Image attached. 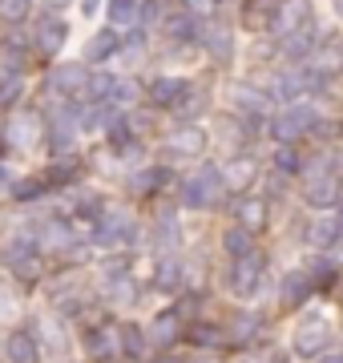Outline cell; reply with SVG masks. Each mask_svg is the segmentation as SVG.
I'll use <instances>...</instances> for the list:
<instances>
[{
    "label": "cell",
    "mask_w": 343,
    "mask_h": 363,
    "mask_svg": "<svg viewBox=\"0 0 343 363\" xmlns=\"http://www.w3.org/2000/svg\"><path fill=\"white\" fill-rule=\"evenodd\" d=\"M331 335H335V327H331L327 315H311V319H303V323L295 327L291 347H295L299 359H319V355L331 347Z\"/></svg>",
    "instance_id": "cell-1"
},
{
    "label": "cell",
    "mask_w": 343,
    "mask_h": 363,
    "mask_svg": "<svg viewBox=\"0 0 343 363\" xmlns=\"http://www.w3.org/2000/svg\"><path fill=\"white\" fill-rule=\"evenodd\" d=\"M223 194V169L202 166L198 174H190L182 182V206L186 210H206L214 206V198Z\"/></svg>",
    "instance_id": "cell-2"
},
{
    "label": "cell",
    "mask_w": 343,
    "mask_h": 363,
    "mask_svg": "<svg viewBox=\"0 0 343 363\" xmlns=\"http://www.w3.org/2000/svg\"><path fill=\"white\" fill-rule=\"evenodd\" d=\"M4 267L16 274V279H37L40 274V250L28 234H16L13 242L4 247Z\"/></svg>",
    "instance_id": "cell-3"
},
{
    "label": "cell",
    "mask_w": 343,
    "mask_h": 363,
    "mask_svg": "<svg viewBox=\"0 0 343 363\" xmlns=\"http://www.w3.org/2000/svg\"><path fill=\"white\" fill-rule=\"evenodd\" d=\"M315 113H307L303 105H295V109H283V113L271 121V138H275L279 145H295L299 138H303L307 130H315Z\"/></svg>",
    "instance_id": "cell-4"
},
{
    "label": "cell",
    "mask_w": 343,
    "mask_h": 363,
    "mask_svg": "<svg viewBox=\"0 0 343 363\" xmlns=\"http://www.w3.org/2000/svg\"><path fill=\"white\" fill-rule=\"evenodd\" d=\"M263 271H266V259L259 255V250H251V255L235 259V271H230V291H235L238 298H251L254 291H259V283H263Z\"/></svg>",
    "instance_id": "cell-5"
},
{
    "label": "cell",
    "mask_w": 343,
    "mask_h": 363,
    "mask_svg": "<svg viewBox=\"0 0 343 363\" xmlns=\"http://www.w3.org/2000/svg\"><path fill=\"white\" fill-rule=\"evenodd\" d=\"M307 25H311V0H283L275 9V16H271V28L279 37H295Z\"/></svg>",
    "instance_id": "cell-6"
},
{
    "label": "cell",
    "mask_w": 343,
    "mask_h": 363,
    "mask_svg": "<svg viewBox=\"0 0 343 363\" xmlns=\"http://www.w3.org/2000/svg\"><path fill=\"white\" fill-rule=\"evenodd\" d=\"M343 202V182L339 174H323V178H311L307 182V206L315 210H331Z\"/></svg>",
    "instance_id": "cell-7"
},
{
    "label": "cell",
    "mask_w": 343,
    "mask_h": 363,
    "mask_svg": "<svg viewBox=\"0 0 343 363\" xmlns=\"http://www.w3.org/2000/svg\"><path fill=\"white\" fill-rule=\"evenodd\" d=\"M254 182H259V162H254V157H235V162H226L223 166V186L226 190H235V194L251 190Z\"/></svg>",
    "instance_id": "cell-8"
},
{
    "label": "cell",
    "mask_w": 343,
    "mask_h": 363,
    "mask_svg": "<svg viewBox=\"0 0 343 363\" xmlns=\"http://www.w3.org/2000/svg\"><path fill=\"white\" fill-rule=\"evenodd\" d=\"M85 81H89V69H85V61H69V65H57V69H53V77H49V85H53L57 93L81 97V89H85Z\"/></svg>",
    "instance_id": "cell-9"
},
{
    "label": "cell",
    "mask_w": 343,
    "mask_h": 363,
    "mask_svg": "<svg viewBox=\"0 0 343 363\" xmlns=\"http://www.w3.org/2000/svg\"><path fill=\"white\" fill-rule=\"evenodd\" d=\"M145 335H150L154 347H170V343H178V339H182V315H178V311H162L158 319L150 323Z\"/></svg>",
    "instance_id": "cell-10"
},
{
    "label": "cell",
    "mask_w": 343,
    "mask_h": 363,
    "mask_svg": "<svg viewBox=\"0 0 343 363\" xmlns=\"http://www.w3.org/2000/svg\"><path fill=\"white\" fill-rule=\"evenodd\" d=\"M230 105L235 109H242V113H271V97L266 93H259L254 85H230Z\"/></svg>",
    "instance_id": "cell-11"
},
{
    "label": "cell",
    "mask_w": 343,
    "mask_h": 363,
    "mask_svg": "<svg viewBox=\"0 0 343 363\" xmlns=\"http://www.w3.org/2000/svg\"><path fill=\"white\" fill-rule=\"evenodd\" d=\"M65 40H69V25H65V21L45 16V21L37 25V45H40V52H61V49H65Z\"/></svg>",
    "instance_id": "cell-12"
},
{
    "label": "cell",
    "mask_w": 343,
    "mask_h": 363,
    "mask_svg": "<svg viewBox=\"0 0 343 363\" xmlns=\"http://www.w3.org/2000/svg\"><path fill=\"white\" fill-rule=\"evenodd\" d=\"M206 150V133L198 125H182L178 133H170V154L178 157H198Z\"/></svg>",
    "instance_id": "cell-13"
},
{
    "label": "cell",
    "mask_w": 343,
    "mask_h": 363,
    "mask_svg": "<svg viewBox=\"0 0 343 363\" xmlns=\"http://www.w3.org/2000/svg\"><path fill=\"white\" fill-rule=\"evenodd\" d=\"M133 238V222L125 218V214H101V222H97V242H130Z\"/></svg>",
    "instance_id": "cell-14"
},
{
    "label": "cell",
    "mask_w": 343,
    "mask_h": 363,
    "mask_svg": "<svg viewBox=\"0 0 343 363\" xmlns=\"http://www.w3.org/2000/svg\"><path fill=\"white\" fill-rule=\"evenodd\" d=\"M77 113H57L53 125H49V145H53L57 154H65L69 145L77 142Z\"/></svg>",
    "instance_id": "cell-15"
},
{
    "label": "cell",
    "mask_w": 343,
    "mask_h": 363,
    "mask_svg": "<svg viewBox=\"0 0 343 363\" xmlns=\"http://www.w3.org/2000/svg\"><path fill=\"white\" fill-rule=\"evenodd\" d=\"M279 298L283 303H307L311 298V279H307V271H287L283 279H279Z\"/></svg>",
    "instance_id": "cell-16"
},
{
    "label": "cell",
    "mask_w": 343,
    "mask_h": 363,
    "mask_svg": "<svg viewBox=\"0 0 343 363\" xmlns=\"http://www.w3.org/2000/svg\"><path fill=\"white\" fill-rule=\"evenodd\" d=\"M4 355H9V363H37L40 347H37V339L28 335V331H13L9 343H4Z\"/></svg>",
    "instance_id": "cell-17"
},
{
    "label": "cell",
    "mask_w": 343,
    "mask_h": 363,
    "mask_svg": "<svg viewBox=\"0 0 343 363\" xmlns=\"http://www.w3.org/2000/svg\"><path fill=\"white\" fill-rule=\"evenodd\" d=\"M190 89L182 77H158V81H150V101L162 105V109H174V101L182 97V93Z\"/></svg>",
    "instance_id": "cell-18"
},
{
    "label": "cell",
    "mask_w": 343,
    "mask_h": 363,
    "mask_svg": "<svg viewBox=\"0 0 343 363\" xmlns=\"http://www.w3.org/2000/svg\"><path fill=\"white\" fill-rule=\"evenodd\" d=\"M150 4V0H109V9H106V16H109V28H130L137 16H142V9Z\"/></svg>",
    "instance_id": "cell-19"
},
{
    "label": "cell",
    "mask_w": 343,
    "mask_h": 363,
    "mask_svg": "<svg viewBox=\"0 0 343 363\" xmlns=\"http://www.w3.org/2000/svg\"><path fill=\"white\" fill-rule=\"evenodd\" d=\"M118 347L130 355V359H145V347H150V335H145V327L137 323H121L118 331Z\"/></svg>",
    "instance_id": "cell-20"
},
{
    "label": "cell",
    "mask_w": 343,
    "mask_h": 363,
    "mask_svg": "<svg viewBox=\"0 0 343 363\" xmlns=\"http://www.w3.org/2000/svg\"><path fill=\"white\" fill-rule=\"evenodd\" d=\"M118 49H121V33H118V28H101V33L89 40V49H85V61H109V57H113Z\"/></svg>",
    "instance_id": "cell-21"
},
{
    "label": "cell",
    "mask_w": 343,
    "mask_h": 363,
    "mask_svg": "<svg viewBox=\"0 0 343 363\" xmlns=\"http://www.w3.org/2000/svg\"><path fill=\"white\" fill-rule=\"evenodd\" d=\"M266 222H271V210H266V202H259V198H247V202L238 206V226H247L251 234L266 230Z\"/></svg>",
    "instance_id": "cell-22"
},
{
    "label": "cell",
    "mask_w": 343,
    "mask_h": 363,
    "mask_svg": "<svg viewBox=\"0 0 343 363\" xmlns=\"http://www.w3.org/2000/svg\"><path fill=\"white\" fill-rule=\"evenodd\" d=\"M9 138H13V145H33V142H40V117H37V113L13 117V125H9Z\"/></svg>",
    "instance_id": "cell-23"
},
{
    "label": "cell",
    "mask_w": 343,
    "mask_h": 363,
    "mask_svg": "<svg viewBox=\"0 0 343 363\" xmlns=\"http://www.w3.org/2000/svg\"><path fill=\"white\" fill-rule=\"evenodd\" d=\"M186 283V271H182V262H174V259H162L158 262V271H154V286L158 291H166V295H174L178 286Z\"/></svg>",
    "instance_id": "cell-24"
},
{
    "label": "cell",
    "mask_w": 343,
    "mask_h": 363,
    "mask_svg": "<svg viewBox=\"0 0 343 363\" xmlns=\"http://www.w3.org/2000/svg\"><path fill=\"white\" fill-rule=\"evenodd\" d=\"M339 234H343L339 222H335V214H331V218H315L311 226H307V242H311V247H319V250H327Z\"/></svg>",
    "instance_id": "cell-25"
},
{
    "label": "cell",
    "mask_w": 343,
    "mask_h": 363,
    "mask_svg": "<svg viewBox=\"0 0 343 363\" xmlns=\"http://www.w3.org/2000/svg\"><path fill=\"white\" fill-rule=\"evenodd\" d=\"M142 101V85L133 77H113V89H109V105H118V109H130V105Z\"/></svg>",
    "instance_id": "cell-26"
},
{
    "label": "cell",
    "mask_w": 343,
    "mask_h": 363,
    "mask_svg": "<svg viewBox=\"0 0 343 363\" xmlns=\"http://www.w3.org/2000/svg\"><path fill=\"white\" fill-rule=\"evenodd\" d=\"M109 89H113V73H89L77 101H109Z\"/></svg>",
    "instance_id": "cell-27"
},
{
    "label": "cell",
    "mask_w": 343,
    "mask_h": 363,
    "mask_svg": "<svg viewBox=\"0 0 343 363\" xmlns=\"http://www.w3.org/2000/svg\"><path fill=\"white\" fill-rule=\"evenodd\" d=\"M223 247H226V255L230 259H242V255H251V230L247 226H230V230L223 234Z\"/></svg>",
    "instance_id": "cell-28"
},
{
    "label": "cell",
    "mask_w": 343,
    "mask_h": 363,
    "mask_svg": "<svg viewBox=\"0 0 343 363\" xmlns=\"http://www.w3.org/2000/svg\"><path fill=\"white\" fill-rule=\"evenodd\" d=\"M21 93H25V77L21 73H4L0 77V109H13L21 101Z\"/></svg>",
    "instance_id": "cell-29"
},
{
    "label": "cell",
    "mask_w": 343,
    "mask_h": 363,
    "mask_svg": "<svg viewBox=\"0 0 343 363\" xmlns=\"http://www.w3.org/2000/svg\"><path fill=\"white\" fill-rule=\"evenodd\" d=\"M45 247L49 250H69L73 247V230H69L65 222H49V226H45Z\"/></svg>",
    "instance_id": "cell-30"
},
{
    "label": "cell",
    "mask_w": 343,
    "mask_h": 363,
    "mask_svg": "<svg viewBox=\"0 0 343 363\" xmlns=\"http://www.w3.org/2000/svg\"><path fill=\"white\" fill-rule=\"evenodd\" d=\"M303 89H307V77H303V73H279V81H275V93H279V97L295 101Z\"/></svg>",
    "instance_id": "cell-31"
},
{
    "label": "cell",
    "mask_w": 343,
    "mask_h": 363,
    "mask_svg": "<svg viewBox=\"0 0 343 363\" xmlns=\"http://www.w3.org/2000/svg\"><path fill=\"white\" fill-rule=\"evenodd\" d=\"M275 169L283 174V178H295V174L303 169V162H299V154H295L291 145H279L275 150Z\"/></svg>",
    "instance_id": "cell-32"
},
{
    "label": "cell",
    "mask_w": 343,
    "mask_h": 363,
    "mask_svg": "<svg viewBox=\"0 0 343 363\" xmlns=\"http://www.w3.org/2000/svg\"><path fill=\"white\" fill-rule=\"evenodd\" d=\"M202 40H206V49H210L218 61H230V52L235 49H230V33H226V28H210Z\"/></svg>",
    "instance_id": "cell-33"
},
{
    "label": "cell",
    "mask_w": 343,
    "mask_h": 363,
    "mask_svg": "<svg viewBox=\"0 0 343 363\" xmlns=\"http://www.w3.org/2000/svg\"><path fill=\"white\" fill-rule=\"evenodd\" d=\"M166 33H170L174 40H194V37H198V33H194V16H190V13L170 16V21H166Z\"/></svg>",
    "instance_id": "cell-34"
},
{
    "label": "cell",
    "mask_w": 343,
    "mask_h": 363,
    "mask_svg": "<svg viewBox=\"0 0 343 363\" xmlns=\"http://www.w3.org/2000/svg\"><path fill=\"white\" fill-rule=\"evenodd\" d=\"M202 105H206V97H202V93H190V89H186L182 97L174 101V113H178V117H186V121H190V117H194V113H202Z\"/></svg>",
    "instance_id": "cell-35"
},
{
    "label": "cell",
    "mask_w": 343,
    "mask_h": 363,
    "mask_svg": "<svg viewBox=\"0 0 343 363\" xmlns=\"http://www.w3.org/2000/svg\"><path fill=\"white\" fill-rule=\"evenodd\" d=\"M307 279H311V286H327L331 283V279H335V262H331V259H315V262H311V267H307Z\"/></svg>",
    "instance_id": "cell-36"
},
{
    "label": "cell",
    "mask_w": 343,
    "mask_h": 363,
    "mask_svg": "<svg viewBox=\"0 0 343 363\" xmlns=\"http://www.w3.org/2000/svg\"><path fill=\"white\" fill-rule=\"evenodd\" d=\"M162 182H166V169H142V174L133 178V190H137V194H150V190H158Z\"/></svg>",
    "instance_id": "cell-37"
},
{
    "label": "cell",
    "mask_w": 343,
    "mask_h": 363,
    "mask_svg": "<svg viewBox=\"0 0 343 363\" xmlns=\"http://www.w3.org/2000/svg\"><path fill=\"white\" fill-rule=\"evenodd\" d=\"M182 13H190L194 21H202V16L218 13V0H182Z\"/></svg>",
    "instance_id": "cell-38"
},
{
    "label": "cell",
    "mask_w": 343,
    "mask_h": 363,
    "mask_svg": "<svg viewBox=\"0 0 343 363\" xmlns=\"http://www.w3.org/2000/svg\"><path fill=\"white\" fill-rule=\"evenodd\" d=\"M214 133H223V138H230V145H238V142H242V125H238L235 117H218V121H214Z\"/></svg>",
    "instance_id": "cell-39"
},
{
    "label": "cell",
    "mask_w": 343,
    "mask_h": 363,
    "mask_svg": "<svg viewBox=\"0 0 343 363\" xmlns=\"http://www.w3.org/2000/svg\"><path fill=\"white\" fill-rule=\"evenodd\" d=\"M0 16H4V21H25L28 0H0Z\"/></svg>",
    "instance_id": "cell-40"
},
{
    "label": "cell",
    "mask_w": 343,
    "mask_h": 363,
    "mask_svg": "<svg viewBox=\"0 0 343 363\" xmlns=\"http://www.w3.org/2000/svg\"><path fill=\"white\" fill-rule=\"evenodd\" d=\"M40 190H45V182H33V178H28V182H16V186H13V194L21 198V202H33V198H40Z\"/></svg>",
    "instance_id": "cell-41"
},
{
    "label": "cell",
    "mask_w": 343,
    "mask_h": 363,
    "mask_svg": "<svg viewBox=\"0 0 343 363\" xmlns=\"http://www.w3.org/2000/svg\"><path fill=\"white\" fill-rule=\"evenodd\" d=\"M16 311H21V307H16V295L0 286V319H16Z\"/></svg>",
    "instance_id": "cell-42"
},
{
    "label": "cell",
    "mask_w": 343,
    "mask_h": 363,
    "mask_svg": "<svg viewBox=\"0 0 343 363\" xmlns=\"http://www.w3.org/2000/svg\"><path fill=\"white\" fill-rule=\"evenodd\" d=\"M158 234H162V242H174V238H178V226H174L170 214H162L158 218Z\"/></svg>",
    "instance_id": "cell-43"
},
{
    "label": "cell",
    "mask_w": 343,
    "mask_h": 363,
    "mask_svg": "<svg viewBox=\"0 0 343 363\" xmlns=\"http://www.w3.org/2000/svg\"><path fill=\"white\" fill-rule=\"evenodd\" d=\"M73 174H77V166H73V162H61V166L49 169V182H69Z\"/></svg>",
    "instance_id": "cell-44"
},
{
    "label": "cell",
    "mask_w": 343,
    "mask_h": 363,
    "mask_svg": "<svg viewBox=\"0 0 343 363\" xmlns=\"http://www.w3.org/2000/svg\"><path fill=\"white\" fill-rule=\"evenodd\" d=\"M254 327H259L254 315H238V319H235V331H254Z\"/></svg>",
    "instance_id": "cell-45"
},
{
    "label": "cell",
    "mask_w": 343,
    "mask_h": 363,
    "mask_svg": "<svg viewBox=\"0 0 343 363\" xmlns=\"http://www.w3.org/2000/svg\"><path fill=\"white\" fill-rule=\"evenodd\" d=\"M194 339H198V343H218V331H210V327H194Z\"/></svg>",
    "instance_id": "cell-46"
},
{
    "label": "cell",
    "mask_w": 343,
    "mask_h": 363,
    "mask_svg": "<svg viewBox=\"0 0 343 363\" xmlns=\"http://www.w3.org/2000/svg\"><path fill=\"white\" fill-rule=\"evenodd\" d=\"M101 13V0H81V16H97Z\"/></svg>",
    "instance_id": "cell-47"
},
{
    "label": "cell",
    "mask_w": 343,
    "mask_h": 363,
    "mask_svg": "<svg viewBox=\"0 0 343 363\" xmlns=\"http://www.w3.org/2000/svg\"><path fill=\"white\" fill-rule=\"evenodd\" d=\"M319 363H343V351H323V355H319Z\"/></svg>",
    "instance_id": "cell-48"
},
{
    "label": "cell",
    "mask_w": 343,
    "mask_h": 363,
    "mask_svg": "<svg viewBox=\"0 0 343 363\" xmlns=\"http://www.w3.org/2000/svg\"><path fill=\"white\" fill-rule=\"evenodd\" d=\"M331 9H335V16L343 21V0H331Z\"/></svg>",
    "instance_id": "cell-49"
},
{
    "label": "cell",
    "mask_w": 343,
    "mask_h": 363,
    "mask_svg": "<svg viewBox=\"0 0 343 363\" xmlns=\"http://www.w3.org/2000/svg\"><path fill=\"white\" fill-rule=\"evenodd\" d=\"M0 186H9V169L0 166Z\"/></svg>",
    "instance_id": "cell-50"
},
{
    "label": "cell",
    "mask_w": 343,
    "mask_h": 363,
    "mask_svg": "<svg viewBox=\"0 0 343 363\" xmlns=\"http://www.w3.org/2000/svg\"><path fill=\"white\" fill-rule=\"evenodd\" d=\"M335 222H339V230H343V202H339V210H335Z\"/></svg>",
    "instance_id": "cell-51"
},
{
    "label": "cell",
    "mask_w": 343,
    "mask_h": 363,
    "mask_svg": "<svg viewBox=\"0 0 343 363\" xmlns=\"http://www.w3.org/2000/svg\"><path fill=\"white\" fill-rule=\"evenodd\" d=\"M49 4H53V9H61V4H69V0H49Z\"/></svg>",
    "instance_id": "cell-52"
},
{
    "label": "cell",
    "mask_w": 343,
    "mask_h": 363,
    "mask_svg": "<svg viewBox=\"0 0 343 363\" xmlns=\"http://www.w3.org/2000/svg\"><path fill=\"white\" fill-rule=\"evenodd\" d=\"M335 49H339V61H343V40H339V45H335Z\"/></svg>",
    "instance_id": "cell-53"
},
{
    "label": "cell",
    "mask_w": 343,
    "mask_h": 363,
    "mask_svg": "<svg viewBox=\"0 0 343 363\" xmlns=\"http://www.w3.org/2000/svg\"><path fill=\"white\" fill-rule=\"evenodd\" d=\"M158 363H178V359H158Z\"/></svg>",
    "instance_id": "cell-54"
},
{
    "label": "cell",
    "mask_w": 343,
    "mask_h": 363,
    "mask_svg": "<svg viewBox=\"0 0 343 363\" xmlns=\"http://www.w3.org/2000/svg\"><path fill=\"white\" fill-rule=\"evenodd\" d=\"M0 154H4V142H0Z\"/></svg>",
    "instance_id": "cell-55"
},
{
    "label": "cell",
    "mask_w": 343,
    "mask_h": 363,
    "mask_svg": "<svg viewBox=\"0 0 343 363\" xmlns=\"http://www.w3.org/2000/svg\"><path fill=\"white\" fill-rule=\"evenodd\" d=\"M275 363H283V359H275Z\"/></svg>",
    "instance_id": "cell-56"
}]
</instances>
